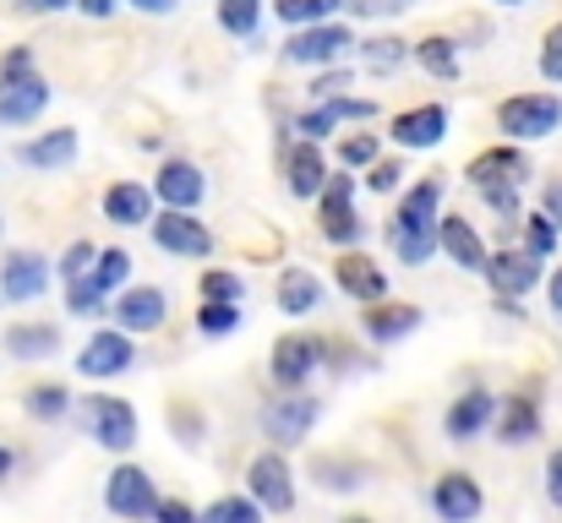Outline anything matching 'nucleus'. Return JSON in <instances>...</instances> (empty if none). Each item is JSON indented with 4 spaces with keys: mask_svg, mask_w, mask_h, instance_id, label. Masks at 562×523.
<instances>
[{
    "mask_svg": "<svg viewBox=\"0 0 562 523\" xmlns=\"http://www.w3.org/2000/svg\"><path fill=\"white\" fill-rule=\"evenodd\" d=\"M497 132L503 143H547L562 132V99L558 93H514L497 104Z\"/></svg>",
    "mask_w": 562,
    "mask_h": 523,
    "instance_id": "obj_1",
    "label": "nucleus"
},
{
    "mask_svg": "<svg viewBox=\"0 0 562 523\" xmlns=\"http://www.w3.org/2000/svg\"><path fill=\"white\" fill-rule=\"evenodd\" d=\"M317 229H323V240H334L345 251H356L367 240V218L356 213V174L350 170H334L328 185L317 191Z\"/></svg>",
    "mask_w": 562,
    "mask_h": 523,
    "instance_id": "obj_2",
    "label": "nucleus"
},
{
    "mask_svg": "<svg viewBox=\"0 0 562 523\" xmlns=\"http://www.w3.org/2000/svg\"><path fill=\"white\" fill-rule=\"evenodd\" d=\"M350 49H356V27H350V22H339V16H328V22L290 27L284 60H290V66H339Z\"/></svg>",
    "mask_w": 562,
    "mask_h": 523,
    "instance_id": "obj_3",
    "label": "nucleus"
},
{
    "mask_svg": "<svg viewBox=\"0 0 562 523\" xmlns=\"http://www.w3.org/2000/svg\"><path fill=\"white\" fill-rule=\"evenodd\" d=\"M328 339H312V333H290V339H279L273 354H268V376H273V387L279 393H295V387H306L334 354H328Z\"/></svg>",
    "mask_w": 562,
    "mask_h": 523,
    "instance_id": "obj_4",
    "label": "nucleus"
},
{
    "mask_svg": "<svg viewBox=\"0 0 562 523\" xmlns=\"http://www.w3.org/2000/svg\"><path fill=\"white\" fill-rule=\"evenodd\" d=\"M323 420V403L312 398V393H273L268 403H262V436L273 442V447H295V442H306L312 436V425Z\"/></svg>",
    "mask_w": 562,
    "mask_h": 523,
    "instance_id": "obj_5",
    "label": "nucleus"
},
{
    "mask_svg": "<svg viewBox=\"0 0 562 523\" xmlns=\"http://www.w3.org/2000/svg\"><path fill=\"white\" fill-rule=\"evenodd\" d=\"M246 497L262 513H295V469L279 447H268L246 464Z\"/></svg>",
    "mask_w": 562,
    "mask_h": 523,
    "instance_id": "obj_6",
    "label": "nucleus"
},
{
    "mask_svg": "<svg viewBox=\"0 0 562 523\" xmlns=\"http://www.w3.org/2000/svg\"><path fill=\"white\" fill-rule=\"evenodd\" d=\"M82 420H88V436L110 453H132L137 447V409L115 393H93L82 398Z\"/></svg>",
    "mask_w": 562,
    "mask_h": 523,
    "instance_id": "obj_7",
    "label": "nucleus"
},
{
    "mask_svg": "<svg viewBox=\"0 0 562 523\" xmlns=\"http://www.w3.org/2000/svg\"><path fill=\"white\" fill-rule=\"evenodd\" d=\"M148 235L165 257H181V262H202L213 257V229L202 218H191L181 207H159V218H148Z\"/></svg>",
    "mask_w": 562,
    "mask_h": 523,
    "instance_id": "obj_8",
    "label": "nucleus"
},
{
    "mask_svg": "<svg viewBox=\"0 0 562 523\" xmlns=\"http://www.w3.org/2000/svg\"><path fill=\"white\" fill-rule=\"evenodd\" d=\"M448 126H453L448 104H415V110H398L387 121V143L404 148V154H431V148L448 143Z\"/></svg>",
    "mask_w": 562,
    "mask_h": 523,
    "instance_id": "obj_9",
    "label": "nucleus"
},
{
    "mask_svg": "<svg viewBox=\"0 0 562 523\" xmlns=\"http://www.w3.org/2000/svg\"><path fill=\"white\" fill-rule=\"evenodd\" d=\"M154 502H159V486H154L148 469H137V464H115V469H110V480H104V508H110L115 519L148 523Z\"/></svg>",
    "mask_w": 562,
    "mask_h": 523,
    "instance_id": "obj_10",
    "label": "nucleus"
},
{
    "mask_svg": "<svg viewBox=\"0 0 562 523\" xmlns=\"http://www.w3.org/2000/svg\"><path fill=\"white\" fill-rule=\"evenodd\" d=\"M132 365H137V344L121 328H99L88 344L77 349V376H88V382H115Z\"/></svg>",
    "mask_w": 562,
    "mask_h": 523,
    "instance_id": "obj_11",
    "label": "nucleus"
},
{
    "mask_svg": "<svg viewBox=\"0 0 562 523\" xmlns=\"http://www.w3.org/2000/svg\"><path fill=\"white\" fill-rule=\"evenodd\" d=\"M437 218H442V180L426 174L415 185H398V207H393L387 235H437Z\"/></svg>",
    "mask_w": 562,
    "mask_h": 523,
    "instance_id": "obj_12",
    "label": "nucleus"
},
{
    "mask_svg": "<svg viewBox=\"0 0 562 523\" xmlns=\"http://www.w3.org/2000/svg\"><path fill=\"white\" fill-rule=\"evenodd\" d=\"M115 328L121 333H159L165 322H170V295L159 289V284H126V289H115Z\"/></svg>",
    "mask_w": 562,
    "mask_h": 523,
    "instance_id": "obj_13",
    "label": "nucleus"
},
{
    "mask_svg": "<svg viewBox=\"0 0 562 523\" xmlns=\"http://www.w3.org/2000/svg\"><path fill=\"white\" fill-rule=\"evenodd\" d=\"M431 513H437L442 523H475L481 513H486V491H481V480L464 475V469L437 475V480H431Z\"/></svg>",
    "mask_w": 562,
    "mask_h": 523,
    "instance_id": "obj_14",
    "label": "nucleus"
},
{
    "mask_svg": "<svg viewBox=\"0 0 562 523\" xmlns=\"http://www.w3.org/2000/svg\"><path fill=\"white\" fill-rule=\"evenodd\" d=\"M530 174H536V164H530V154H525L519 143L481 148V154L464 164V180H470L475 191H486V185H525Z\"/></svg>",
    "mask_w": 562,
    "mask_h": 523,
    "instance_id": "obj_15",
    "label": "nucleus"
},
{
    "mask_svg": "<svg viewBox=\"0 0 562 523\" xmlns=\"http://www.w3.org/2000/svg\"><path fill=\"white\" fill-rule=\"evenodd\" d=\"M481 278L497 289V300H519V295H530L541 284V262L530 251H519V246H503V251H486Z\"/></svg>",
    "mask_w": 562,
    "mask_h": 523,
    "instance_id": "obj_16",
    "label": "nucleus"
},
{
    "mask_svg": "<svg viewBox=\"0 0 562 523\" xmlns=\"http://www.w3.org/2000/svg\"><path fill=\"white\" fill-rule=\"evenodd\" d=\"M49 257L44 251H5V262H0V295L11 300V306H33L44 289H49Z\"/></svg>",
    "mask_w": 562,
    "mask_h": 523,
    "instance_id": "obj_17",
    "label": "nucleus"
},
{
    "mask_svg": "<svg viewBox=\"0 0 562 523\" xmlns=\"http://www.w3.org/2000/svg\"><path fill=\"white\" fill-rule=\"evenodd\" d=\"M55 88L38 77V71H22V77H0V126H33L44 110H49Z\"/></svg>",
    "mask_w": 562,
    "mask_h": 523,
    "instance_id": "obj_18",
    "label": "nucleus"
},
{
    "mask_svg": "<svg viewBox=\"0 0 562 523\" xmlns=\"http://www.w3.org/2000/svg\"><path fill=\"white\" fill-rule=\"evenodd\" d=\"M492 431H497L503 447H530V442L547 431L541 398H536V393H508V398L497 403V414H492Z\"/></svg>",
    "mask_w": 562,
    "mask_h": 523,
    "instance_id": "obj_19",
    "label": "nucleus"
},
{
    "mask_svg": "<svg viewBox=\"0 0 562 523\" xmlns=\"http://www.w3.org/2000/svg\"><path fill=\"white\" fill-rule=\"evenodd\" d=\"M148 191H154L159 207H181V213H191V207H202V196H207V174L196 170L191 159H165Z\"/></svg>",
    "mask_w": 562,
    "mask_h": 523,
    "instance_id": "obj_20",
    "label": "nucleus"
},
{
    "mask_svg": "<svg viewBox=\"0 0 562 523\" xmlns=\"http://www.w3.org/2000/svg\"><path fill=\"white\" fill-rule=\"evenodd\" d=\"M77 148H82V137H77L71 126H49V132L16 143V164L33 170V174H55V170H66V164L77 159Z\"/></svg>",
    "mask_w": 562,
    "mask_h": 523,
    "instance_id": "obj_21",
    "label": "nucleus"
},
{
    "mask_svg": "<svg viewBox=\"0 0 562 523\" xmlns=\"http://www.w3.org/2000/svg\"><path fill=\"white\" fill-rule=\"evenodd\" d=\"M437 251L453 262V268H464V273H481L486 268V235L470 224V218H459V213H442L437 218Z\"/></svg>",
    "mask_w": 562,
    "mask_h": 523,
    "instance_id": "obj_22",
    "label": "nucleus"
},
{
    "mask_svg": "<svg viewBox=\"0 0 562 523\" xmlns=\"http://www.w3.org/2000/svg\"><path fill=\"white\" fill-rule=\"evenodd\" d=\"M492 414H497V398H492L486 387H470V393H459V398L448 403L442 436H448V442H475V436L492 431Z\"/></svg>",
    "mask_w": 562,
    "mask_h": 523,
    "instance_id": "obj_23",
    "label": "nucleus"
},
{
    "mask_svg": "<svg viewBox=\"0 0 562 523\" xmlns=\"http://www.w3.org/2000/svg\"><path fill=\"white\" fill-rule=\"evenodd\" d=\"M279 170H284V191H290V196H301V202H317V191H323V185H328V174H334L317 143H290Z\"/></svg>",
    "mask_w": 562,
    "mask_h": 523,
    "instance_id": "obj_24",
    "label": "nucleus"
},
{
    "mask_svg": "<svg viewBox=\"0 0 562 523\" xmlns=\"http://www.w3.org/2000/svg\"><path fill=\"white\" fill-rule=\"evenodd\" d=\"M415 328H420V306H409V300H387V295H382L372 306H361V333H367L376 349L409 339Z\"/></svg>",
    "mask_w": 562,
    "mask_h": 523,
    "instance_id": "obj_25",
    "label": "nucleus"
},
{
    "mask_svg": "<svg viewBox=\"0 0 562 523\" xmlns=\"http://www.w3.org/2000/svg\"><path fill=\"white\" fill-rule=\"evenodd\" d=\"M334 284L350 295V300H361V306H372L387 295V273L376 268V257L367 251H345L339 262H334Z\"/></svg>",
    "mask_w": 562,
    "mask_h": 523,
    "instance_id": "obj_26",
    "label": "nucleus"
},
{
    "mask_svg": "<svg viewBox=\"0 0 562 523\" xmlns=\"http://www.w3.org/2000/svg\"><path fill=\"white\" fill-rule=\"evenodd\" d=\"M99 207H104V218H110L115 229H137V224L154 218V191H148L143 180H115V185H104Z\"/></svg>",
    "mask_w": 562,
    "mask_h": 523,
    "instance_id": "obj_27",
    "label": "nucleus"
},
{
    "mask_svg": "<svg viewBox=\"0 0 562 523\" xmlns=\"http://www.w3.org/2000/svg\"><path fill=\"white\" fill-rule=\"evenodd\" d=\"M323 300H328V289H323V278L306 273V268H284V273L273 278V306H279L284 317H312V311H323Z\"/></svg>",
    "mask_w": 562,
    "mask_h": 523,
    "instance_id": "obj_28",
    "label": "nucleus"
},
{
    "mask_svg": "<svg viewBox=\"0 0 562 523\" xmlns=\"http://www.w3.org/2000/svg\"><path fill=\"white\" fill-rule=\"evenodd\" d=\"M409 55L420 60V71L426 77H437V82H459V44L448 38V33H426V38H415L409 44Z\"/></svg>",
    "mask_w": 562,
    "mask_h": 523,
    "instance_id": "obj_29",
    "label": "nucleus"
},
{
    "mask_svg": "<svg viewBox=\"0 0 562 523\" xmlns=\"http://www.w3.org/2000/svg\"><path fill=\"white\" fill-rule=\"evenodd\" d=\"M5 349L16 360H49V354H60V328L55 322H11L5 328Z\"/></svg>",
    "mask_w": 562,
    "mask_h": 523,
    "instance_id": "obj_30",
    "label": "nucleus"
},
{
    "mask_svg": "<svg viewBox=\"0 0 562 523\" xmlns=\"http://www.w3.org/2000/svg\"><path fill=\"white\" fill-rule=\"evenodd\" d=\"M88 278H93V289H99V295H115V289H126V284H132V251H121V246H110V251H93V268H88Z\"/></svg>",
    "mask_w": 562,
    "mask_h": 523,
    "instance_id": "obj_31",
    "label": "nucleus"
},
{
    "mask_svg": "<svg viewBox=\"0 0 562 523\" xmlns=\"http://www.w3.org/2000/svg\"><path fill=\"white\" fill-rule=\"evenodd\" d=\"M22 409H27L33 420L55 425V420H66V414H71V387H60V382H38V387H27Z\"/></svg>",
    "mask_w": 562,
    "mask_h": 523,
    "instance_id": "obj_32",
    "label": "nucleus"
},
{
    "mask_svg": "<svg viewBox=\"0 0 562 523\" xmlns=\"http://www.w3.org/2000/svg\"><path fill=\"white\" fill-rule=\"evenodd\" d=\"M356 44H361V38H356ZM361 60H367V71L387 77V71H398V66L409 60V38H398V33H376V38L361 44Z\"/></svg>",
    "mask_w": 562,
    "mask_h": 523,
    "instance_id": "obj_33",
    "label": "nucleus"
},
{
    "mask_svg": "<svg viewBox=\"0 0 562 523\" xmlns=\"http://www.w3.org/2000/svg\"><path fill=\"white\" fill-rule=\"evenodd\" d=\"M196 523H268V513H262L246 491H229V497H213V502L196 513Z\"/></svg>",
    "mask_w": 562,
    "mask_h": 523,
    "instance_id": "obj_34",
    "label": "nucleus"
},
{
    "mask_svg": "<svg viewBox=\"0 0 562 523\" xmlns=\"http://www.w3.org/2000/svg\"><path fill=\"white\" fill-rule=\"evenodd\" d=\"M218 27H224L229 38L251 44L257 27H262V0H218Z\"/></svg>",
    "mask_w": 562,
    "mask_h": 523,
    "instance_id": "obj_35",
    "label": "nucleus"
},
{
    "mask_svg": "<svg viewBox=\"0 0 562 523\" xmlns=\"http://www.w3.org/2000/svg\"><path fill=\"white\" fill-rule=\"evenodd\" d=\"M519 224H525V246L519 251H530L536 262H552L562 246V229L547 218V213H519Z\"/></svg>",
    "mask_w": 562,
    "mask_h": 523,
    "instance_id": "obj_36",
    "label": "nucleus"
},
{
    "mask_svg": "<svg viewBox=\"0 0 562 523\" xmlns=\"http://www.w3.org/2000/svg\"><path fill=\"white\" fill-rule=\"evenodd\" d=\"M196 300H218V306H240L246 300V278L229 273V268H207L196 278Z\"/></svg>",
    "mask_w": 562,
    "mask_h": 523,
    "instance_id": "obj_37",
    "label": "nucleus"
},
{
    "mask_svg": "<svg viewBox=\"0 0 562 523\" xmlns=\"http://www.w3.org/2000/svg\"><path fill=\"white\" fill-rule=\"evenodd\" d=\"M240 317H246V306H218V300H202V306H196V333H202V339H229V333L240 328Z\"/></svg>",
    "mask_w": 562,
    "mask_h": 523,
    "instance_id": "obj_38",
    "label": "nucleus"
},
{
    "mask_svg": "<svg viewBox=\"0 0 562 523\" xmlns=\"http://www.w3.org/2000/svg\"><path fill=\"white\" fill-rule=\"evenodd\" d=\"M66 311H71V317H104V311H110V295H99L93 278H71V284H66Z\"/></svg>",
    "mask_w": 562,
    "mask_h": 523,
    "instance_id": "obj_39",
    "label": "nucleus"
},
{
    "mask_svg": "<svg viewBox=\"0 0 562 523\" xmlns=\"http://www.w3.org/2000/svg\"><path fill=\"white\" fill-rule=\"evenodd\" d=\"M376 159H382V137H376V132H356V137L339 143V164H345V170H367Z\"/></svg>",
    "mask_w": 562,
    "mask_h": 523,
    "instance_id": "obj_40",
    "label": "nucleus"
},
{
    "mask_svg": "<svg viewBox=\"0 0 562 523\" xmlns=\"http://www.w3.org/2000/svg\"><path fill=\"white\" fill-rule=\"evenodd\" d=\"M290 132H301V143H323V137L339 132V121H334L328 104H312V110H301V115L290 121Z\"/></svg>",
    "mask_w": 562,
    "mask_h": 523,
    "instance_id": "obj_41",
    "label": "nucleus"
},
{
    "mask_svg": "<svg viewBox=\"0 0 562 523\" xmlns=\"http://www.w3.org/2000/svg\"><path fill=\"white\" fill-rule=\"evenodd\" d=\"M93 240H71L66 251H60V262H55V273H60V284H71V278H88V268H93Z\"/></svg>",
    "mask_w": 562,
    "mask_h": 523,
    "instance_id": "obj_42",
    "label": "nucleus"
},
{
    "mask_svg": "<svg viewBox=\"0 0 562 523\" xmlns=\"http://www.w3.org/2000/svg\"><path fill=\"white\" fill-rule=\"evenodd\" d=\"M361 185H367L372 196H393V191L404 185V164H398V159H376V164H367Z\"/></svg>",
    "mask_w": 562,
    "mask_h": 523,
    "instance_id": "obj_43",
    "label": "nucleus"
},
{
    "mask_svg": "<svg viewBox=\"0 0 562 523\" xmlns=\"http://www.w3.org/2000/svg\"><path fill=\"white\" fill-rule=\"evenodd\" d=\"M481 202H486V207H492L503 224L525 213V196H519V185H486V191H481Z\"/></svg>",
    "mask_w": 562,
    "mask_h": 523,
    "instance_id": "obj_44",
    "label": "nucleus"
},
{
    "mask_svg": "<svg viewBox=\"0 0 562 523\" xmlns=\"http://www.w3.org/2000/svg\"><path fill=\"white\" fill-rule=\"evenodd\" d=\"M536 66H541V77H547L552 88L562 82V22L547 27V38H541V60H536Z\"/></svg>",
    "mask_w": 562,
    "mask_h": 523,
    "instance_id": "obj_45",
    "label": "nucleus"
},
{
    "mask_svg": "<svg viewBox=\"0 0 562 523\" xmlns=\"http://www.w3.org/2000/svg\"><path fill=\"white\" fill-rule=\"evenodd\" d=\"M317 475H323V491H356L367 480L361 464H317Z\"/></svg>",
    "mask_w": 562,
    "mask_h": 523,
    "instance_id": "obj_46",
    "label": "nucleus"
},
{
    "mask_svg": "<svg viewBox=\"0 0 562 523\" xmlns=\"http://www.w3.org/2000/svg\"><path fill=\"white\" fill-rule=\"evenodd\" d=\"M328 110H334V121L345 126V121H376V104L372 99H350V93H334V99H323Z\"/></svg>",
    "mask_w": 562,
    "mask_h": 523,
    "instance_id": "obj_47",
    "label": "nucleus"
},
{
    "mask_svg": "<svg viewBox=\"0 0 562 523\" xmlns=\"http://www.w3.org/2000/svg\"><path fill=\"white\" fill-rule=\"evenodd\" d=\"M350 88V71L345 66H323V77L312 82V104H323V99H334V93H345Z\"/></svg>",
    "mask_w": 562,
    "mask_h": 523,
    "instance_id": "obj_48",
    "label": "nucleus"
},
{
    "mask_svg": "<svg viewBox=\"0 0 562 523\" xmlns=\"http://www.w3.org/2000/svg\"><path fill=\"white\" fill-rule=\"evenodd\" d=\"M22 71H38V55H33L27 44H11V49L0 55V77H22Z\"/></svg>",
    "mask_w": 562,
    "mask_h": 523,
    "instance_id": "obj_49",
    "label": "nucleus"
},
{
    "mask_svg": "<svg viewBox=\"0 0 562 523\" xmlns=\"http://www.w3.org/2000/svg\"><path fill=\"white\" fill-rule=\"evenodd\" d=\"M273 16H279L284 27H306V22H317L312 0H273Z\"/></svg>",
    "mask_w": 562,
    "mask_h": 523,
    "instance_id": "obj_50",
    "label": "nucleus"
},
{
    "mask_svg": "<svg viewBox=\"0 0 562 523\" xmlns=\"http://www.w3.org/2000/svg\"><path fill=\"white\" fill-rule=\"evenodd\" d=\"M148 519H154V523H196V508H187L181 497H159Z\"/></svg>",
    "mask_w": 562,
    "mask_h": 523,
    "instance_id": "obj_51",
    "label": "nucleus"
},
{
    "mask_svg": "<svg viewBox=\"0 0 562 523\" xmlns=\"http://www.w3.org/2000/svg\"><path fill=\"white\" fill-rule=\"evenodd\" d=\"M409 0H345V11H356V16H393V11H404Z\"/></svg>",
    "mask_w": 562,
    "mask_h": 523,
    "instance_id": "obj_52",
    "label": "nucleus"
},
{
    "mask_svg": "<svg viewBox=\"0 0 562 523\" xmlns=\"http://www.w3.org/2000/svg\"><path fill=\"white\" fill-rule=\"evenodd\" d=\"M121 5H126V0H77V11H82L88 22H110Z\"/></svg>",
    "mask_w": 562,
    "mask_h": 523,
    "instance_id": "obj_53",
    "label": "nucleus"
},
{
    "mask_svg": "<svg viewBox=\"0 0 562 523\" xmlns=\"http://www.w3.org/2000/svg\"><path fill=\"white\" fill-rule=\"evenodd\" d=\"M77 0H16L22 16H55V11H71Z\"/></svg>",
    "mask_w": 562,
    "mask_h": 523,
    "instance_id": "obj_54",
    "label": "nucleus"
},
{
    "mask_svg": "<svg viewBox=\"0 0 562 523\" xmlns=\"http://www.w3.org/2000/svg\"><path fill=\"white\" fill-rule=\"evenodd\" d=\"M547 502H552V508H562V447L547 458Z\"/></svg>",
    "mask_w": 562,
    "mask_h": 523,
    "instance_id": "obj_55",
    "label": "nucleus"
},
{
    "mask_svg": "<svg viewBox=\"0 0 562 523\" xmlns=\"http://www.w3.org/2000/svg\"><path fill=\"white\" fill-rule=\"evenodd\" d=\"M126 5H137V11H148V16H170V11H176V0H126Z\"/></svg>",
    "mask_w": 562,
    "mask_h": 523,
    "instance_id": "obj_56",
    "label": "nucleus"
},
{
    "mask_svg": "<svg viewBox=\"0 0 562 523\" xmlns=\"http://www.w3.org/2000/svg\"><path fill=\"white\" fill-rule=\"evenodd\" d=\"M547 306H552V311L562 317V268L552 273V284H547Z\"/></svg>",
    "mask_w": 562,
    "mask_h": 523,
    "instance_id": "obj_57",
    "label": "nucleus"
},
{
    "mask_svg": "<svg viewBox=\"0 0 562 523\" xmlns=\"http://www.w3.org/2000/svg\"><path fill=\"white\" fill-rule=\"evenodd\" d=\"M312 11H317V22H328V16L345 11V0H312Z\"/></svg>",
    "mask_w": 562,
    "mask_h": 523,
    "instance_id": "obj_58",
    "label": "nucleus"
},
{
    "mask_svg": "<svg viewBox=\"0 0 562 523\" xmlns=\"http://www.w3.org/2000/svg\"><path fill=\"white\" fill-rule=\"evenodd\" d=\"M11 469H16V453H11V447H0V480H5Z\"/></svg>",
    "mask_w": 562,
    "mask_h": 523,
    "instance_id": "obj_59",
    "label": "nucleus"
},
{
    "mask_svg": "<svg viewBox=\"0 0 562 523\" xmlns=\"http://www.w3.org/2000/svg\"><path fill=\"white\" fill-rule=\"evenodd\" d=\"M497 5H530V0H497Z\"/></svg>",
    "mask_w": 562,
    "mask_h": 523,
    "instance_id": "obj_60",
    "label": "nucleus"
},
{
    "mask_svg": "<svg viewBox=\"0 0 562 523\" xmlns=\"http://www.w3.org/2000/svg\"><path fill=\"white\" fill-rule=\"evenodd\" d=\"M345 523H372V519H361V513H356V519H345Z\"/></svg>",
    "mask_w": 562,
    "mask_h": 523,
    "instance_id": "obj_61",
    "label": "nucleus"
},
{
    "mask_svg": "<svg viewBox=\"0 0 562 523\" xmlns=\"http://www.w3.org/2000/svg\"><path fill=\"white\" fill-rule=\"evenodd\" d=\"M0 229H5V224H0Z\"/></svg>",
    "mask_w": 562,
    "mask_h": 523,
    "instance_id": "obj_62",
    "label": "nucleus"
}]
</instances>
